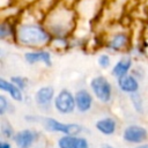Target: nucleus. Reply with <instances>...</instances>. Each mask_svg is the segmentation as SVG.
Masks as SVG:
<instances>
[{"mask_svg":"<svg viewBox=\"0 0 148 148\" xmlns=\"http://www.w3.org/2000/svg\"><path fill=\"white\" fill-rule=\"evenodd\" d=\"M52 35L32 8H25L20 15L16 24L14 43L23 49L34 50L49 47Z\"/></svg>","mask_w":148,"mask_h":148,"instance_id":"f257e3e1","label":"nucleus"},{"mask_svg":"<svg viewBox=\"0 0 148 148\" xmlns=\"http://www.w3.org/2000/svg\"><path fill=\"white\" fill-rule=\"evenodd\" d=\"M77 10L62 0L43 18L52 37H72L77 25Z\"/></svg>","mask_w":148,"mask_h":148,"instance_id":"f03ea898","label":"nucleus"},{"mask_svg":"<svg viewBox=\"0 0 148 148\" xmlns=\"http://www.w3.org/2000/svg\"><path fill=\"white\" fill-rule=\"evenodd\" d=\"M132 45L131 34L126 29L111 31L103 40L104 49L111 53H128Z\"/></svg>","mask_w":148,"mask_h":148,"instance_id":"7ed1b4c3","label":"nucleus"},{"mask_svg":"<svg viewBox=\"0 0 148 148\" xmlns=\"http://www.w3.org/2000/svg\"><path fill=\"white\" fill-rule=\"evenodd\" d=\"M43 128L50 133L58 134H71V135H81L84 133H89L88 128L79 123H64L53 117L44 116L40 121Z\"/></svg>","mask_w":148,"mask_h":148,"instance_id":"20e7f679","label":"nucleus"},{"mask_svg":"<svg viewBox=\"0 0 148 148\" xmlns=\"http://www.w3.org/2000/svg\"><path fill=\"white\" fill-rule=\"evenodd\" d=\"M89 89L101 104H109L113 97V86L105 75H95L89 81Z\"/></svg>","mask_w":148,"mask_h":148,"instance_id":"39448f33","label":"nucleus"},{"mask_svg":"<svg viewBox=\"0 0 148 148\" xmlns=\"http://www.w3.org/2000/svg\"><path fill=\"white\" fill-rule=\"evenodd\" d=\"M53 109L57 113L61 116H69L76 111L75 95L68 88H61L54 97Z\"/></svg>","mask_w":148,"mask_h":148,"instance_id":"423d86ee","label":"nucleus"},{"mask_svg":"<svg viewBox=\"0 0 148 148\" xmlns=\"http://www.w3.org/2000/svg\"><path fill=\"white\" fill-rule=\"evenodd\" d=\"M121 139L127 145H140L148 141V130L140 124L127 125L121 133Z\"/></svg>","mask_w":148,"mask_h":148,"instance_id":"0eeeda50","label":"nucleus"},{"mask_svg":"<svg viewBox=\"0 0 148 148\" xmlns=\"http://www.w3.org/2000/svg\"><path fill=\"white\" fill-rule=\"evenodd\" d=\"M56 89L51 84L40 86L34 94V102L42 111H50L53 108V101L56 97Z\"/></svg>","mask_w":148,"mask_h":148,"instance_id":"6e6552de","label":"nucleus"},{"mask_svg":"<svg viewBox=\"0 0 148 148\" xmlns=\"http://www.w3.org/2000/svg\"><path fill=\"white\" fill-rule=\"evenodd\" d=\"M23 59L28 65L43 64L46 67H52L53 65V57L50 47L27 50L23 53Z\"/></svg>","mask_w":148,"mask_h":148,"instance_id":"1a4fd4ad","label":"nucleus"},{"mask_svg":"<svg viewBox=\"0 0 148 148\" xmlns=\"http://www.w3.org/2000/svg\"><path fill=\"white\" fill-rule=\"evenodd\" d=\"M40 133L34 128H22L16 131L13 142L16 148H32V146L38 141Z\"/></svg>","mask_w":148,"mask_h":148,"instance_id":"9d476101","label":"nucleus"},{"mask_svg":"<svg viewBox=\"0 0 148 148\" xmlns=\"http://www.w3.org/2000/svg\"><path fill=\"white\" fill-rule=\"evenodd\" d=\"M75 103H76V111L79 113H88L92 106H94V102H95V97L91 92L90 89L87 88H79L75 92Z\"/></svg>","mask_w":148,"mask_h":148,"instance_id":"9b49d317","label":"nucleus"},{"mask_svg":"<svg viewBox=\"0 0 148 148\" xmlns=\"http://www.w3.org/2000/svg\"><path fill=\"white\" fill-rule=\"evenodd\" d=\"M133 67H134V58L130 53H127V54H124L123 57H120L111 66L110 74H111L112 77L119 79V77L131 73Z\"/></svg>","mask_w":148,"mask_h":148,"instance_id":"f8f14e48","label":"nucleus"},{"mask_svg":"<svg viewBox=\"0 0 148 148\" xmlns=\"http://www.w3.org/2000/svg\"><path fill=\"white\" fill-rule=\"evenodd\" d=\"M140 80L132 73H128L119 79H116L117 88L126 95H131L133 92L140 91Z\"/></svg>","mask_w":148,"mask_h":148,"instance_id":"ddd939ff","label":"nucleus"},{"mask_svg":"<svg viewBox=\"0 0 148 148\" xmlns=\"http://www.w3.org/2000/svg\"><path fill=\"white\" fill-rule=\"evenodd\" d=\"M95 130L105 136H112L118 130V120L114 117L105 116L95 121Z\"/></svg>","mask_w":148,"mask_h":148,"instance_id":"4468645a","label":"nucleus"},{"mask_svg":"<svg viewBox=\"0 0 148 148\" xmlns=\"http://www.w3.org/2000/svg\"><path fill=\"white\" fill-rule=\"evenodd\" d=\"M0 90L5 94H7L14 102L22 103L24 101V94L23 90L20 89L16 84H14L10 80H6L5 77L0 79Z\"/></svg>","mask_w":148,"mask_h":148,"instance_id":"2eb2a0df","label":"nucleus"},{"mask_svg":"<svg viewBox=\"0 0 148 148\" xmlns=\"http://www.w3.org/2000/svg\"><path fill=\"white\" fill-rule=\"evenodd\" d=\"M18 18H1L0 23V39L2 42L10 40L14 43L16 24Z\"/></svg>","mask_w":148,"mask_h":148,"instance_id":"dca6fc26","label":"nucleus"},{"mask_svg":"<svg viewBox=\"0 0 148 148\" xmlns=\"http://www.w3.org/2000/svg\"><path fill=\"white\" fill-rule=\"evenodd\" d=\"M73 46L72 37H52L49 47L56 52H64Z\"/></svg>","mask_w":148,"mask_h":148,"instance_id":"f3484780","label":"nucleus"},{"mask_svg":"<svg viewBox=\"0 0 148 148\" xmlns=\"http://www.w3.org/2000/svg\"><path fill=\"white\" fill-rule=\"evenodd\" d=\"M130 101H131V105L134 109V111L138 114H143L145 113V102H143V97L140 94V91L133 92L131 95H128Z\"/></svg>","mask_w":148,"mask_h":148,"instance_id":"a211bd4d","label":"nucleus"},{"mask_svg":"<svg viewBox=\"0 0 148 148\" xmlns=\"http://www.w3.org/2000/svg\"><path fill=\"white\" fill-rule=\"evenodd\" d=\"M0 132H1V136L6 140H13L14 135L16 133L12 123L9 120H7L5 117H2V120H1V124H0Z\"/></svg>","mask_w":148,"mask_h":148,"instance_id":"6ab92c4d","label":"nucleus"},{"mask_svg":"<svg viewBox=\"0 0 148 148\" xmlns=\"http://www.w3.org/2000/svg\"><path fill=\"white\" fill-rule=\"evenodd\" d=\"M10 97L6 94L0 95V117H5L7 113H14V105L10 102Z\"/></svg>","mask_w":148,"mask_h":148,"instance_id":"aec40b11","label":"nucleus"},{"mask_svg":"<svg viewBox=\"0 0 148 148\" xmlns=\"http://www.w3.org/2000/svg\"><path fill=\"white\" fill-rule=\"evenodd\" d=\"M77 135H71V134H61L57 140V147L58 148H74L75 141Z\"/></svg>","mask_w":148,"mask_h":148,"instance_id":"412c9836","label":"nucleus"},{"mask_svg":"<svg viewBox=\"0 0 148 148\" xmlns=\"http://www.w3.org/2000/svg\"><path fill=\"white\" fill-rule=\"evenodd\" d=\"M96 61H97L98 67L102 68V69H108V68H110L111 65H112L111 56H110L108 52H102V53H99Z\"/></svg>","mask_w":148,"mask_h":148,"instance_id":"4be33fe9","label":"nucleus"},{"mask_svg":"<svg viewBox=\"0 0 148 148\" xmlns=\"http://www.w3.org/2000/svg\"><path fill=\"white\" fill-rule=\"evenodd\" d=\"M9 80L14 84H16L20 89H22L23 91L27 90V88L29 87V79L25 77V76H22V75H13V76H10Z\"/></svg>","mask_w":148,"mask_h":148,"instance_id":"5701e85b","label":"nucleus"},{"mask_svg":"<svg viewBox=\"0 0 148 148\" xmlns=\"http://www.w3.org/2000/svg\"><path fill=\"white\" fill-rule=\"evenodd\" d=\"M74 148H90V143L84 135H77Z\"/></svg>","mask_w":148,"mask_h":148,"instance_id":"b1692460","label":"nucleus"},{"mask_svg":"<svg viewBox=\"0 0 148 148\" xmlns=\"http://www.w3.org/2000/svg\"><path fill=\"white\" fill-rule=\"evenodd\" d=\"M42 118L38 114H35V113H28V114H24L23 116V119L27 121V123H40L42 121Z\"/></svg>","mask_w":148,"mask_h":148,"instance_id":"393cba45","label":"nucleus"},{"mask_svg":"<svg viewBox=\"0 0 148 148\" xmlns=\"http://www.w3.org/2000/svg\"><path fill=\"white\" fill-rule=\"evenodd\" d=\"M132 74H134L140 81L145 77V75H146V73H145V69L141 67V66H134L133 68H132V72H131Z\"/></svg>","mask_w":148,"mask_h":148,"instance_id":"a878e982","label":"nucleus"},{"mask_svg":"<svg viewBox=\"0 0 148 148\" xmlns=\"http://www.w3.org/2000/svg\"><path fill=\"white\" fill-rule=\"evenodd\" d=\"M39 0H17V3L21 5L23 8H30L32 6L36 5V2H38Z\"/></svg>","mask_w":148,"mask_h":148,"instance_id":"bb28decb","label":"nucleus"},{"mask_svg":"<svg viewBox=\"0 0 148 148\" xmlns=\"http://www.w3.org/2000/svg\"><path fill=\"white\" fill-rule=\"evenodd\" d=\"M0 148H13V145H12L10 140L2 139V140L0 141Z\"/></svg>","mask_w":148,"mask_h":148,"instance_id":"cd10ccee","label":"nucleus"},{"mask_svg":"<svg viewBox=\"0 0 148 148\" xmlns=\"http://www.w3.org/2000/svg\"><path fill=\"white\" fill-rule=\"evenodd\" d=\"M101 148H117V147L110 142H103V143H101Z\"/></svg>","mask_w":148,"mask_h":148,"instance_id":"c85d7f7f","label":"nucleus"},{"mask_svg":"<svg viewBox=\"0 0 148 148\" xmlns=\"http://www.w3.org/2000/svg\"><path fill=\"white\" fill-rule=\"evenodd\" d=\"M133 148H148V141L147 142H143V143H140V145H136Z\"/></svg>","mask_w":148,"mask_h":148,"instance_id":"c756f323","label":"nucleus"}]
</instances>
